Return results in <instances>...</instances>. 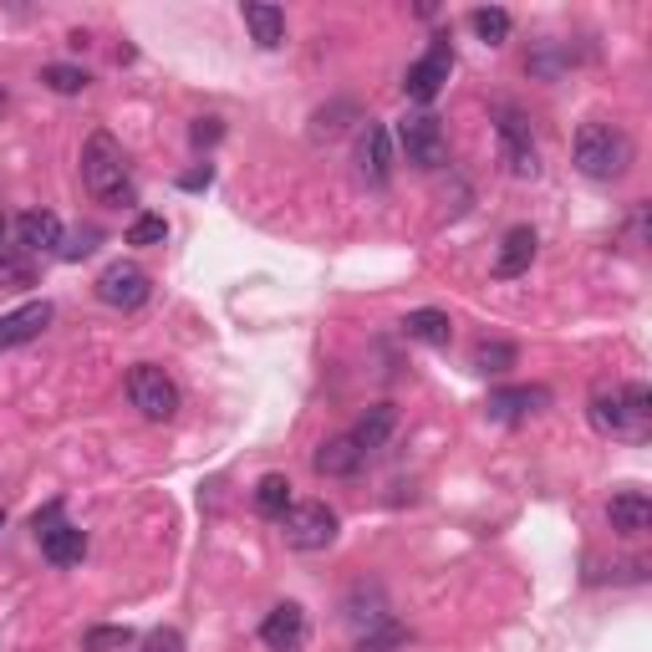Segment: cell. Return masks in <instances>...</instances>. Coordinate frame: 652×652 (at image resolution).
<instances>
[{"instance_id":"obj_23","label":"cell","mask_w":652,"mask_h":652,"mask_svg":"<svg viewBox=\"0 0 652 652\" xmlns=\"http://www.w3.org/2000/svg\"><path fill=\"white\" fill-rule=\"evenodd\" d=\"M515 346L510 342H480L474 346V373H484V377H500V373H510L515 367Z\"/></svg>"},{"instance_id":"obj_31","label":"cell","mask_w":652,"mask_h":652,"mask_svg":"<svg viewBox=\"0 0 652 652\" xmlns=\"http://www.w3.org/2000/svg\"><path fill=\"white\" fill-rule=\"evenodd\" d=\"M189 138H194V148H210V143L225 138V122H220V118H200L194 128H189Z\"/></svg>"},{"instance_id":"obj_26","label":"cell","mask_w":652,"mask_h":652,"mask_svg":"<svg viewBox=\"0 0 652 652\" xmlns=\"http://www.w3.org/2000/svg\"><path fill=\"white\" fill-rule=\"evenodd\" d=\"M82 648H87V652H122V648H133V627H93V632L82 638Z\"/></svg>"},{"instance_id":"obj_35","label":"cell","mask_w":652,"mask_h":652,"mask_svg":"<svg viewBox=\"0 0 652 652\" xmlns=\"http://www.w3.org/2000/svg\"><path fill=\"white\" fill-rule=\"evenodd\" d=\"M0 107H6V93H0Z\"/></svg>"},{"instance_id":"obj_7","label":"cell","mask_w":652,"mask_h":652,"mask_svg":"<svg viewBox=\"0 0 652 652\" xmlns=\"http://www.w3.org/2000/svg\"><path fill=\"white\" fill-rule=\"evenodd\" d=\"M398 143H403L413 169H439V163L449 159V138H443L434 113H418V118L398 122Z\"/></svg>"},{"instance_id":"obj_22","label":"cell","mask_w":652,"mask_h":652,"mask_svg":"<svg viewBox=\"0 0 652 652\" xmlns=\"http://www.w3.org/2000/svg\"><path fill=\"white\" fill-rule=\"evenodd\" d=\"M255 515H266V520H280L286 510H291V480L286 474H266V480L255 484Z\"/></svg>"},{"instance_id":"obj_36","label":"cell","mask_w":652,"mask_h":652,"mask_svg":"<svg viewBox=\"0 0 652 652\" xmlns=\"http://www.w3.org/2000/svg\"><path fill=\"white\" fill-rule=\"evenodd\" d=\"M0 525H6V515H0Z\"/></svg>"},{"instance_id":"obj_14","label":"cell","mask_w":652,"mask_h":652,"mask_svg":"<svg viewBox=\"0 0 652 652\" xmlns=\"http://www.w3.org/2000/svg\"><path fill=\"white\" fill-rule=\"evenodd\" d=\"M15 241H21V250L26 255L62 250V220H56L52 210H26L21 220H15Z\"/></svg>"},{"instance_id":"obj_16","label":"cell","mask_w":652,"mask_h":652,"mask_svg":"<svg viewBox=\"0 0 652 652\" xmlns=\"http://www.w3.org/2000/svg\"><path fill=\"white\" fill-rule=\"evenodd\" d=\"M36 541H41V556L52 560V566H77V560L87 556V531H82V525H67V520L46 525Z\"/></svg>"},{"instance_id":"obj_15","label":"cell","mask_w":652,"mask_h":652,"mask_svg":"<svg viewBox=\"0 0 652 652\" xmlns=\"http://www.w3.org/2000/svg\"><path fill=\"white\" fill-rule=\"evenodd\" d=\"M551 408V393L546 387H500V393H490V418L494 424H515V418H531V413Z\"/></svg>"},{"instance_id":"obj_20","label":"cell","mask_w":652,"mask_h":652,"mask_svg":"<svg viewBox=\"0 0 652 652\" xmlns=\"http://www.w3.org/2000/svg\"><path fill=\"white\" fill-rule=\"evenodd\" d=\"M241 21L250 26L255 46H266V52H276L280 41H286V11H280V6H260V0H245V6H241Z\"/></svg>"},{"instance_id":"obj_27","label":"cell","mask_w":652,"mask_h":652,"mask_svg":"<svg viewBox=\"0 0 652 652\" xmlns=\"http://www.w3.org/2000/svg\"><path fill=\"white\" fill-rule=\"evenodd\" d=\"M36 280V266H31V255H0V291H15V286H31Z\"/></svg>"},{"instance_id":"obj_17","label":"cell","mask_w":652,"mask_h":652,"mask_svg":"<svg viewBox=\"0 0 652 652\" xmlns=\"http://www.w3.org/2000/svg\"><path fill=\"white\" fill-rule=\"evenodd\" d=\"M535 229L531 225H515L505 235V241H500V255H494V276L500 280H515V276H525V270H531V260H535Z\"/></svg>"},{"instance_id":"obj_34","label":"cell","mask_w":652,"mask_h":652,"mask_svg":"<svg viewBox=\"0 0 652 652\" xmlns=\"http://www.w3.org/2000/svg\"><path fill=\"white\" fill-rule=\"evenodd\" d=\"M0 241H6V214H0Z\"/></svg>"},{"instance_id":"obj_29","label":"cell","mask_w":652,"mask_h":652,"mask_svg":"<svg viewBox=\"0 0 652 652\" xmlns=\"http://www.w3.org/2000/svg\"><path fill=\"white\" fill-rule=\"evenodd\" d=\"M398 642H403V627L377 622V627H367V632H362L357 648H362V652H387V648H398Z\"/></svg>"},{"instance_id":"obj_30","label":"cell","mask_w":652,"mask_h":652,"mask_svg":"<svg viewBox=\"0 0 652 652\" xmlns=\"http://www.w3.org/2000/svg\"><path fill=\"white\" fill-rule=\"evenodd\" d=\"M143 652H184V632L179 627H153L143 638Z\"/></svg>"},{"instance_id":"obj_28","label":"cell","mask_w":652,"mask_h":652,"mask_svg":"<svg viewBox=\"0 0 652 652\" xmlns=\"http://www.w3.org/2000/svg\"><path fill=\"white\" fill-rule=\"evenodd\" d=\"M163 241H169L163 214H138L133 225H128V245H163Z\"/></svg>"},{"instance_id":"obj_25","label":"cell","mask_w":652,"mask_h":652,"mask_svg":"<svg viewBox=\"0 0 652 652\" xmlns=\"http://www.w3.org/2000/svg\"><path fill=\"white\" fill-rule=\"evenodd\" d=\"M469 26L480 31V41H490V46H500V41L510 36V11H500V6H480V11L469 15Z\"/></svg>"},{"instance_id":"obj_12","label":"cell","mask_w":652,"mask_h":652,"mask_svg":"<svg viewBox=\"0 0 652 652\" xmlns=\"http://www.w3.org/2000/svg\"><path fill=\"white\" fill-rule=\"evenodd\" d=\"M46 327H52V301H26V307L6 311V317H0V352H6V346L36 342Z\"/></svg>"},{"instance_id":"obj_4","label":"cell","mask_w":652,"mask_h":652,"mask_svg":"<svg viewBox=\"0 0 652 652\" xmlns=\"http://www.w3.org/2000/svg\"><path fill=\"white\" fill-rule=\"evenodd\" d=\"M342 531V520H336L332 505H321V500H301L280 515V535H286V546L291 551H327Z\"/></svg>"},{"instance_id":"obj_1","label":"cell","mask_w":652,"mask_h":652,"mask_svg":"<svg viewBox=\"0 0 652 652\" xmlns=\"http://www.w3.org/2000/svg\"><path fill=\"white\" fill-rule=\"evenodd\" d=\"M591 428L607 439L642 443L652 434V387L648 383H617L591 398Z\"/></svg>"},{"instance_id":"obj_18","label":"cell","mask_w":652,"mask_h":652,"mask_svg":"<svg viewBox=\"0 0 652 652\" xmlns=\"http://www.w3.org/2000/svg\"><path fill=\"white\" fill-rule=\"evenodd\" d=\"M393 428H398V408H393V403H373V408H367L357 424H352V434H346V439L357 443L362 453H373V449H383V443L393 439Z\"/></svg>"},{"instance_id":"obj_24","label":"cell","mask_w":652,"mask_h":652,"mask_svg":"<svg viewBox=\"0 0 652 652\" xmlns=\"http://www.w3.org/2000/svg\"><path fill=\"white\" fill-rule=\"evenodd\" d=\"M41 82L62 97H77V93H87V82L93 77H87L82 67H72V62H52V67H41Z\"/></svg>"},{"instance_id":"obj_3","label":"cell","mask_w":652,"mask_h":652,"mask_svg":"<svg viewBox=\"0 0 652 652\" xmlns=\"http://www.w3.org/2000/svg\"><path fill=\"white\" fill-rule=\"evenodd\" d=\"M571 159L586 179L597 184H612L632 169V138L617 128V122H581V133L571 143Z\"/></svg>"},{"instance_id":"obj_21","label":"cell","mask_w":652,"mask_h":652,"mask_svg":"<svg viewBox=\"0 0 652 652\" xmlns=\"http://www.w3.org/2000/svg\"><path fill=\"white\" fill-rule=\"evenodd\" d=\"M403 332H408V342L449 346L453 342V321H449V311H439V307H418V311L403 317Z\"/></svg>"},{"instance_id":"obj_9","label":"cell","mask_w":652,"mask_h":652,"mask_svg":"<svg viewBox=\"0 0 652 652\" xmlns=\"http://www.w3.org/2000/svg\"><path fill=\"white\" fill-rule=\"evenodd\" d=\"M500 148H505V163L515 179H535L541 173V148H535L531 122L520 118L515 107H500Z\"/></svg>"},{"instance_id":"obj_32","label":"cell","mask_w":652,"mask_h":652,"mask_svg":"<svg viewBox=\"0 0 652 652\" xmlns=\"http://www.w3.org/2000/svg\"><path fill=\"white\" fill-rule=\"evenodd\" d=\"M97 250V229H77L72 241H62V255L67 260H82V255H93Z\"/></svg>"},{"instance_id":"obj_2","label":"cell","mask_w":652,"mask_h":652,"mask_svg":"<svg viewBox=\"0 0 652 652\" xmlns=\"http://www.w3.org/2000/svg\"><path fill=\"white\" fill-rule=\"evenodd\" d=\"M82 184L97 204H133V173H128V153L107 128H97L82 143Z\"/></svg>"},{"instance_id":"obj_8","label":"cell","mask_w":652,"mask_h":652,"mask_svg":"<svg viewBox=\"0 0 652 652\" xmlns=\"http://www.w3.org/2000/svg\"><path fill=\"white\" fill-rule=\"evenodd\" d=\"M449 72H453V46H449V36H439V41H434V46H428V52L408 67V77H403V93H408L413 103H434V97L443 93Z\"/></svg>"},{"instance_id":"obj_10","label":"cell","mask_w":652,"mask_h":652,"mask_svg":"<svg viewBox=\"0 0 652 652\" xmlns=\"http://www.w3.org/2000/svg\"><path fill=\"white\" fill-rule=\"evenodd\" d=\"M311 638V622L307 612L296 607V601H280V607H270L266 622H260V642H266L270 652H301Z\"/></svg>"},{"instance_id":"obj_19","label":"cell","mask_w":652,"mask_h":652,"mask_svg":"<svg viewBox=\"0 0 652 652\" xmlns=\"http://www.w3.org/2000/svg\"><path fill=\"white\" fill-rule=\"evenodd\" d=\"M362 459H367V453H362L357 443L346 439V434H342V439H327L317 453H311L317 474H327V480H352V474L362 469Z\"/></svg>"},{"instance_id":"obj_6","label":"cell","mask_w":652,"mask_h":652,"mask_svg":"<svg viewBox=\"0 0 652 652\" xmlns=\"http://www.w3.org/2000/svg\"><path fill=\"white\" fill-rule=\"evenodd\" d=\"M148 270L143 266H133V260H113V266L97 276V301L103 307H113V311H138L148 301Z\"/></svg>"},{"instance_id":"obj_13","label":"cell","mask_w":652,"mask_h":652,"mask_svg":"<svg viewBox=\"0 0 652 652\" xmlns=\"http://www.w3.org/2000/svg\"><path fill=\"white\" fill-rule=\"evenodd\" d=\"M607 520L617 535H648L652 531V500L648 490H617L607 500Z\"/></svg>"},{"instance_id":"obj_33","label":"cell","mask_w":652,"mask_h":652,"mask_svg":"<svg viewBox=\"0 0 652 652\" xmlns=\"http://www.w3.org/2000/svg\"><path fill=\"white\" fill-rule=\"evenodd\" d=\"M210 184H214V169H210V163H200V169L179 173V189H210Z\"/></svg>"},{"instance_id":"obj_11","label":"cell","mask_w":652,"mask_h":652,"mask_svg":"<svg viewBox=\"0 0 652 652\" xmlns=\"http://www.w3.org/2000/svg\"><path fill=\"white\" fill-rule=\"evenodd\" d=\"M357 173L367 179L373 189H383L393 179V133L387 122H367L357 138Z\"/></svg>"},{"instance_id":"obj_5","label":"cell","mask_w":652,"mask_h":652,"mask_svg":"<svg viewBox=\"0 0 652 652\" xmlns=\"http://www.w3.org/2000/svg\"><path fill=\"white\" fill-rule=\"evenodd\" d=\"M128 398H133V408L143 413V418L163 424V418L179 413V383H173L163 367H153V362H138L133 373H128Z\"/></svg>"}]
</instances>
